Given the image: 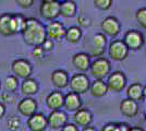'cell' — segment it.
Here are the masks:
<instances>
[{
  "instance_id": "obj_4",
  "label": "cell",
  "mask_w": 146,
  "mask_h": 131,
  "mask_svg": "<svg viewBox=\"0 0 146 131\" xmlns=\"http://www.w3.org/2000/svg\"><path fill=\"white\" fill-rule=\"evenodd\" d=\"M108 54L115 61H122L129 55V48L123 39H113L109 45Z\"/></svg>"
},
{
  "instance_id": "obj_2",
  "label": "cell",
  "mask_w": 146,
  "mask_h": 131,
  "mask_svg": "<svg viewBox=\"0 0 146 131\" xmlns=\"http://www.w3.org/2000/svg\"><path fill=\"white\" fill-rule=\"evenodd\" d=\"M111 70L110 61L105 57H97L90 66V72L94 79H102L107 78Z\"/></svg>"
},
{
  "instance_id": "obj_20",
  "label": "cell",
  "mask_w": 146,
  "mask_h": 131,
  "mask_svg": "<svg viewBox=\"0 0 146 131\" xmlns=\"http://www.w3.org/2000/svg\"><path fill=\"white\" fill-rule=\"evenodd\" d=\"M90 93L92 96L94 97H103L105 96L107 92H108V86H107V83L102 80V79H95V81L91 83L90 85Z\"/></svg>"
},
{
  "instance_id": "obj_45",
  "label": "cell",
  "mask_w": 146,
  "mask_h": 131,
  "mask_svg": "<svg viewBox=\"0 0 146 131\" xmlns=\"http://www.w3.org/2000/svg\"><path fill=\"white\" fill-rule=\"evenodd\" d=\"M42 2H45V1H50V0H40Z\"/></svg>"
},
{
  "instance_id": "obj_31",
  "label": "cell",
  "mask_w": 146,
  "mask_h": 131,
  "mask_svg": "<svg viewBox=\"0 0 146 131\" xmlns=\"http://www.w3.org/2000/svg\"><path fill=\"white\" fill-rule=\"evenodd\" d=\"M8 129L9 130H18L21 127V120L18 117H11L8 120Z\"/></svg>"
},
{
  "instance_id": "obj_35",
  "label": "cell",
  "mask_w": 146,
  "mask_h": 131,
  "mask_svg": "<svg viewBox=\"0 0 146 131\" xmlns=\"http://www.w3.org/2000/svg\"><path fill=\"white\" fill-rule=\"evenodd\" d=\"M1 100H3L5 103H12L13 100H14L13 92H9V91L2 92V93H1Z\"/></svg>"
},
{
  "instance_id": "obj_29",
  "label": "cell",
  "mask_w": 146,
  "mask_h": 131,
  "mask_svg": "<svg viewBox=\"0 0 146 131\" xmlns=\"http://www.w3.org/2000/svg\"><path fill=\"white\" fill-rule=\"evenodd\" d=\"M135 19L143 29H146V8H141L136 11Z\"/></svg>"
},
{
  "instance_id": "obj_24",
  "label": "cell",
  "mask_w": 146,
  "mask_h": 131,
  "mask_svg": "<svg viewBox=\"0 0 146 131\" xmlns=\"http://www.w3.org/2000/svg\"><path fill=\"white\" fill-rule=\"evenodd\" d=\"M0 34L2 36H11L13 35L11 29V14L3 13L0 15Z\"/></svg>"
},
{
  "instance_id": "obj_19",
  "label": "cell",
  "mask_w": 146,
  "mask_h": 131,
  "mask_svg": "<svg viewBox=\"0 0 146 131\" xmlns=\"http://www.w3.org/2000/svg\"><path fill=\"white\" fill-rule=\"evenodd\" d=\"M73 120L78 127H86L91 125V122L93 121V115L88 109L81 107L79 110L74 112Z\"/></svg>"
},
{
  "instance_id": "obj_25",
  "label": "cell",
  "mask_w": 146,
  "mask_h": 131,
  "mask_svg": "<svg viewBox=\"0 0 146 131\" xmlns=\"http://www.w3.org/2000/svg\"><path fill=\"white\" fill-rule=\"evenodd\" d=\"M26 23V18L22 14H11V29L13 34L15 33H22Z\"/></svg>"
},
{
  "instance_id": "obj_17",
  "label": "cell",
  "mask_w": 146,
  "mask_h": 131,
  "mask_svg": "<svg viewBox=\"0 0 146 131\" xmlns=\"http://www.w3.org/2000/svg\"><path fill=\"white\" fill-rule=\"evenodd\" d=\"M120 112L124 117L133 118L139 112V105L137 102L131 98H125L120 103Z\"/></svg>"
},
{
  "instance_id": "obj_28",
  "label": "cell",
  "mask_w": 146,
  "mask_h": 131,
  "mask_svg": "<svg viewBox=\"0 0 146 131\" xmlns=\"http://www.w3.org/2000/svg\"><path fill=\"white\" fill-rule=\"evenodd\" d=\"M106 44H107V38H106L104 33H98V34L94 35V37H93V48L105 50Z\"/></svg>"
},
{
  "instance_id": "obj_15",
  "label": "cell",
  "mask_w": 146,
  "mask_h": 131,
  "mask_svg": "<svg viewBox=\"0 0 146 131\" xmlns=\"http://www.w3.org/2000/svg\"><path fill=\"white\" fill-rule=\"evenodd\" d=\"M72 65L80 72H86L87 70H90L91 56L86 53H78L72 57Z\"/></svg>"
},
{
  "instance_id": "obj_12",
  "label": "cell",
  "mask_w": 146,
  "mask_h": 131,
  "mask_svg": "<svg viewBox=\"0 0 146 131\" xmlns=\"http://www.w3.org/2000/svg\"><path fill=\"white\" fill-rule=\"evenodd\" d=\"M18 112L24 116L26 118H29L33 114L37 112V103L34 98H31L29 96H26L25 98L21 100L18 104Z\"/></svg>"
},
{
  "instance_id": "obj_3",
  "label": "cell",
  "mask_w": 146,
  "mask_h": 131,
  "mask_svg": "<svg viewBox=\"0 0 146 131\" xmlns=\"http://www.w3.org/2000/svg\"><path fill=\"white\" fill-rule=\"evenodd\" d=\"M90 85H91V82L88 76L84 73V72H79V73H75L71 76V79L69 80V86L70 90L72 92L81 94L86 93L88 90H90Z\"/></svg>"
},
{
  "instance_id": "obj_14",
  "label": "cell",
  "mask_w": 146,
  "mask_h": 131,
  "mask_svg": "<svg viewBox=\"0 0 146 131\" xmlns=\"http://www.w3.org/2000/svg\"><path fill=\"white\" fill-rule=\"evenodd\" d=\"M63 107L70 112H75L82 107V98L79 93L70 92L64 96V103Z\"/></svg>"
},
{
  "instance_id": "obj_43",
  "label": "cell",
  "mask_w": 146,
  "mask_h": 131,
  "mask_svg": "<svg viewBox=\"0 0 146 131\" xmlns=\"http://www.w3.org/2000/svg\"><path fill=\"white\" fill-rule=\"evenodd\" d=\"M143 94H144V98H146V86H144L143 88Z\"/></svg>"
},
{
  "instance_id": "obj_34",
  "label": "cell",
  "mask_w": 146,
  "mask_h": 131,
  "mask_svg": "<svg viewBox=\"0 0 146 131\" xmlns=\"http://www.w3.org/2000/svg\"><path fill=\"white\" fill-rule=\"evenodd\" d=\"M44 54H45V51L42 46H34V48L32 50V55L37 59H40L44 56Z\"/></svg>"
},
{
  "instance_id": "obj_9",
  "label": "cell",
  "mask_w": 146,
  "mask_h": 131,
  "mask_svg": "<svg viewBox=\"0 0 146 131\" xmlns=\"http://www.w3.org/2000/svg\"><path fill=\"white\" fill-rule=\"evenodd\" d=\"M47 120H48V127H50V129L61 130L68 122V116L63 110L56 109V110H51V112L47 117Z\"/></svg>"
},
{
  "instance_id": "obj_40",
  "label": "cell",
  "mask_w": 146,
  "mask_h": 131,
  "mask_svg": "<svg viewBox=\"0 0 146 131\" xmlns=\"http://www.w3.org/2000/svg\"><path fill=\"white\" fill-rule=\"evenodd\" d=\"M5 115H6V106L2 103H0V120L5 117Z\"/></svg>"
},
{
  "instance_id": "obj_10",
  "label": "cell",
  "mask_w": 146,
  "mask_h": 131,
  "mask_svg": "<svg viewBox=\"0 0 146 131\" xmlns=\"http://www.w3.org/2000/svg\"><path fill=\"white\" fill-rule=\"evenodd\" d=\"M100 27L105 35H107L109 37H116L120 33L121 24H120L119 20L115 17H107L103 20Z\"/></svg>"
},
{
  "instance_id": "obj_46",
  "label": "cell",
  "mask_w": 146,
  "mask_h": 131,
  "mask_svg": "<svg viewBox=\"0 0 146 131\" xmlns=\"http://www.w3.org/2000/svg\"><path fill=\"white\" fill-rule=\"evenodd\" d=\"M0 88H1V82H0Z\"/></svg>"
},
{
  "instance_id": "obj_1",
  "label": "cell",
  "mask_w": 146,
  "mask_h": 131,
  "mask_svg": "<svg viewBox=\"0 0 146 131\" xmlns=\"http://www.w3.org/2000/svg\"><path fill=\"white\" fill-rule=\"evenodd\" d=\"M24 43L29 46H40L47 38L46 26L34 18L26 19V23L22 31Z\"/></svg>"
},
{
  "instance_id": "obj_5",
  "label": "cell",
  "mask_w": 146,
  "mask_h": 131,
  "mask_svg": "<svg viewBox=\"0 0 146 131\" xmlns=\"http://www.w3.org/2000/svg\"><path fill=\"white\" fill-rule=\"evenodd\" d=\"M39 12H40V15L47 21L56 20L60 15V3L56 0L42 2Z\"/></svg>"
},
{
  "instance_id": "obj_18",
  "label": "cell",
  "mask_w": 146,
  "mask_h": 131,
  "mask_svg": "<svg viewBox=\"0 0 146 131\" xmlns=\"http://www.w3.org/2000/svg\"><path fill=\"white\" fill-rule=\"evenodd\" d=\"M63 103H64V95L60 91H52L46 97V105L51 110L61 109L63 107Z\"/></svg>"
},
{
  "instance_id": "obj_42",
  "label": "cell",
  "mask_w": 146,
  "mask_h": 131,
  "mask_svg": "<svg viewBox=\"0 0 146 131\" xmlns=\"http://www.w3.org/2000/svg\"><path fill=\"white\" fill-rule=\"evenodd\" d=\"M130 130L131 131H143V129H142V128H139V127H136V128H132V127H131Z\"/></svg>"
},
{
  "instance_id": "obj_39",
  "label": "cell",
  "mask_w": 146,
  "mask_h": 131,
  "mask_svg": "<svg viewBox=\"0 0 146 131\" xmlns=\"http://www.w3.org/2000/svg\"><path fill=\"white\" fill-rule=\"evenodd\" d=\"M78 22L80 23V25H82V26H87V25H90V20L85 18V17H80L79 19H78Z\"/></svg>"
},
{
  "instance_id": "obj_22",
  "label": "cell",
  "mask_w": 146,
  "mask_h": 131,
  "mask_svg": "<svg viewBox=\"0 0 146 131\" xmlns=\"http://www.w3.org/2000/svg\"><path fill=\"white\" fill-rule=\"evenodd\" d=\"M78 11L76 3L72 0H64L60 2V15L63 18H73Z\"/></svg>"
},
{
  "instance_id": "obj_11",
  "label": "cell",
  "mask_w": 146,
  "mask_h": 131,
  "mask_svg": "<svg viewBox=\"0 0 146 131\" xmlns=\"http://www.w3.org/2000/svg\"><path fill=\"white\" fill-rule=\"evenodd\" d=\"M26 124L31 131H44L48 127V120L44 114L35 112L27 118Z\"/></svg>"
},
{
  "instance_id": "obj_41",
  "label": "cell",
  "mask_w": 146,
  "mask_h": 131,
  "mask_svg": "<svg viewBox=\"0 0 146 131\" xmlns=\"http://www.w3.org/2000/svg\"><path fill=\"white\" fill-rule=\"evenodd\" d=\"M83 130H84V131H90V130L95 131L96 129H95V128H91L90 126H86V127H84V128H83Z\"/></svg>"
},
{
  "instance_id": "obj_23",
  "label": "cell",
  "mask_w": 146,
  "mask_h": 131,
  "mask_svg": "<svg viewBox=\"0 0 146 131\" xmlns=\"http://www.w3.org/2000/svg\"><path fill=\"white\" fill-rule=\"evenodd\" d=\"M143 88L144 86L140 83H133L128 87L127 90V96L129 98L136 102H141L144 100V94H143Z\"/></svg>"
},
{
  "instance_id": "obj_6",
  "label": "cell",
  "mask_w": 146,
  "mask_h": 131,
  "mask_svg": "<svg viewBox=\"0 0 146 131\" xmlns=\"http://www.w3.org/2000/svg\"><path fill=\"white\" fill-rule=\"evenodd\" d=\"M106 83L108 86V91L119 93L122 92V90L127 85V76L121 71H115L112 73H109Z\"/></svg>"
},
{
  "instance_id": "obj_8",
  "label": "cell",
  "mask_w": 146,
  "mask_h": 131,
  "mask_svg": "<svg viewBox=\"0 0 146 131\" xmlns=\"http://www.w3.org/2000/svg\"><path fill=\"white\" fill-rule=\"evenodd\" d=\"M123 42L128 46L129 50H139L144 45V36L141 32L131 30L124 34Z\"/></svg>"
},
{
  "instance_id": "obj_33",
  "label": "cell",
  "mask_w": 146,
  "mask_h": 131,
  "mask_svg": "<svg viewBox=\"0 0 146 131\" xmlns=\"http://www.w3.org/2000/svg\"><path fill=\"white\" fill-rule=\"evenodd\" d=\"M15 3L22 9H29L33 6L34 0H15Z\"/></svg>"
},
{
  "instance_id": "obj_26",
  "label": "cell",
  "mask_w": 146,
  "mask_h": 131,
  "mask_svg": "<svg viewBox=\"0 0 146 131\" xmlns=\"http://www.w3.org/2000/svg\"><path fill=\"white\" fill-rule=\"evenodd\" d=\"M64 37L69 43L76 44L79 43L82 38V30L79 26H71L66 31Z\"/></svg>"
},
{
  "instance_id": "obj_38",
  "label": "cell",
  "mask_w": 146,
  "mask_h": 131,
  "mask_svg": "<svg viewBox=\"0 0 146 131\" xmlns=\"http://www.w3.org/2000/svg\"><path fill=\"white\" fill-rule=\"evenodd\" d=\"M103 131H117V124H113V122H109L107 125H105L103 127Z\"/></svg>"
},
{
  "instance_id": "obj_27",
  "label": "cell",
  "mask_w": 146,
  "mask_h": 131,
  "mask_svg": "<svg viewBox=\"0 0 146 131\" xmlns=\"http://www.w3.org/2000/svg\"><path fill=\"white\" fill-rule=\"evenodd\" d=\"M3 87H5L6 91L15 92L19 87L18 76H15V75H8L5 79V81H3Z\"/></svg>"
},
{
  "instance_id": "obj_47",
  "label": "cell",
  "mask_w": 146,
  "mask_h": 131,
  "mask_svg": "<svg viewBox=\"0 0 146 131\" xmlns=\"http://www.w3.org/2000/svg\"><path fill=\"white\" fill-rule=\"evenodd\" d=\"M145 118H146V116H145ZM145 120H146V119H145Z\"/></svg>"
},
{
  "instance_id": "obj_16",
  "label": "cell",
  "mask_w": 146,
  "mask_h": 131,
  "mask_svg": "<svg viewBox=\"0 0 146 131\" xmlns=\"http://www.w3.org/2000/svg\"><path fill=\"white\" fill-rule=\"evenodd\" d=\"M69 74L67 71L62 70V69H57L55 71H52V73L50 75V81L52 83V85L57 88H64L69 85Z\"/></svg>"
},
{
  "instance_id": "obj_37",
  "label": "cell",
  "mask_w": 146,
  "mask_h": 131,
  "mask_svg": "<svg viewBox=\"0 0 146 131\" xmlns=\"http://www.w3.org/2000/svg\"><path fill=\"white\" fill-rule=\"evenodd\" d=\"M131 127L125 122H119L117 124V131H130Z\"/></svg>"
},
{
  "instance_id": "obj_36",
  "label": "cell",
  "mask_w": 146,
  "mask_h": 131,
  "mask_svg": "<svg viewBox=\"0 0 146 131\" xmlns=\"http://www.w3.org/2000/svg\"><path fill=\"white\" fill-rule=\"evenodd\" d=\"M61 130H63V131H78L79 130V128H78L76 124H68L67 122Z\"/></svg>"
},
{
  "instance_id": "obj_7",
  "label": "cell",
  "mask_w": 146,
  "mask_h": 131,
  "mask_svg": "<svg viewBox=\"0 0 146 131\" xmlns=\"http://www.w3.org/2000/svg\"><path fill=\"white\" fill-rule=\"evenodd\" d=\"M11 70L13 74L18 76V79H26L30 78L33 72V67L29 60L26 59H17L11 65Z\"/></svg>"
},
{
  "instance_id": "obj_32",
  "label": "cell",
  "mask_w": 146,
  "mask_h": 131,
  "mask_svg": "<svg viewBox=\"0 0 146 131\" xmlns=\"http://www.w3.org/2000/svg\"><path fill=\"white\" fill-rule=\"evenodd\" d=\"M42 47H43V49L45 53H48V51H51V50L54 49V47H55V44H54V39H51V38H46L45 39V42H44L42 45H40Z\"/></svg>"
},
{
  "instance_id": "obj_44",
  "label": "cell",
  "mask_w": 146,
  "mask_h": 131,
  "mask_svg": "<svg viewBox=\"0 0 146 131\" xmlns=\"http://www.w3.org/2000/svg\"><path fill=\"white\" fill-rule=\"evenodd\" d=\"M56 1H58V2L60 3V2H62V1H64V0H56Z\"/></svg>"
},
{
  "instance_id": "obj_13",
  "label": "cell",
  "mask_w": 146,
  "mask_h": 131,
  "mask_svg": "<svg viewBox=\"0 0 146 131\" xmlns=\"http://www.w3.org/2000/svg\"><path fill=\"white\" fill-rule=\"evenodd\" d=\"M66 29L62 23L58 21H50L47 26H46V32H47V37L51 38L54 41H60L62 37H64L66 35Z\"/></svg>"
},
{
  "instance_id": "obj_21",
  "label": "cell",
  "mask_w": 146,
  "mask_h": 131,
  "mask_svg": "<svg viewBox=\"0 0 146 131\" xmlns=\"http://www.w3.org/2000/svg\"><path fill=\"white\" fill-rule=\"evenodd\" d=\"M39 91V85L38 82L35 81L34 79L26 78L23 79V81L21 83V93L24 96H32L38 93Z\"/></svg>"
},
{
  "instance_id": "obj_30",
  "label": "cell",
  "mask_w": 146,
  "mask_h": 131,
  "mask_svg": "<svg viewBox=\"0 0 146 131\" xmlns=\"http://www.w3.org/2000/svg\"><path fill=\"white\" fill-rule=\"evenodd\" d=\"M94 5L99 10H108L111 5H112V0H94Z\"/></svg>"
}]
</instances>
